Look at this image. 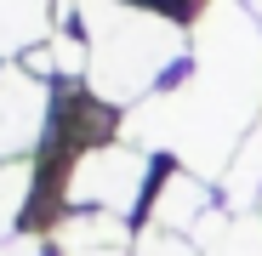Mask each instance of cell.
Segmentation results:
<instances>
[{"instance_id": "277c9868", "label": "cell", "mask_w": 262, "mask_h": 256, "mask_svg": "<svg viewBox=\"0 0 262 256\" xmlns=\"http://www.w3.org/2000/svg\"><path fill=\"white\" fill-rule=\"evenodd\" d=\"M0 256H40V245H34V239H17L12 250H6V245H0Z\"/></svg>"}, {"instance_id": "6da1fadb", "label": "cell", "mask_w": 262, "mask_h": 256, "mask_svg": "<svg viewBox=\"0 0 262 256\" xmlns=\"http://www.w3.org/2000/svg\"><path fill=\"white\" fill-rule=\"evenodd\" d=\"M143 171H148V159L143 154H131V148H97V154H85L80 159V171H74V194L85 199V205H103V211H125L131 199H137V188H143Z\"/></svg>"}, {"instance_id": "3957f363", "label": "cell", "mask_w": 262, "mask_h": 256, "mask_svg": "<svg viewBox=\"0 0 262 256\" xmlns=\"http://www.w3.org/2000/svg\"><path fill=\"white\" fill-rule=\"evenodd\" d=\"M205 256H262V228L256 222H234L216 239H205Z\"/></svg>"}, {"instance_id": "7a4b0ae2", "label": "cell", "mask_w": 262, "mask_h": 256, "mask_svg": "<svg viewBox=\"0 0 262 256\" xmlns=\"http://www.w3.org/2000/svg\"><path fill=\"white\" fill-rule=\"evenodd\" d=\"M205 211V194H200V182H188V177H171L165 182V199H160V211H154V222L160 228H188L194 217Z\"/></svg>"}]
</instances>
